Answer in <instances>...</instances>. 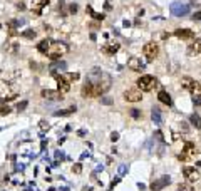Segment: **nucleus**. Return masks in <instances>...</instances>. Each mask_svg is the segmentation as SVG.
I'll list each match as a JSON object with an SVG mask.
<instances>
[{
    "mask_svg": "<svg viewBox=\"0 0 201 191\" xmlns=\"http://www.w3.org/2000/svg\"><path fill=\"white\" fill-rule=\"evenodd\" d=\"M138 89L141 91H144V92H149V91H153L154 87H156V84H158V81L153 77V76H149V74H144V76H141L138 79Z\"/></svg>",
    "mask_w": 201,
    "mask_h": 191,
    "instance_id": "2",
    "label": "nucleus"
},
{
    "mask_svg": "<svg viewBox=\"0 0 201 191\" xmlns=\"http://www.w3.org/2000/svg\"><path fill=\"white\" fill-rule=\"evenodd\" d=\"M52 76H54V79L57 81V92L65 94V92H69V91H71V82L65 81V79H64L62 76H60V74L52 72Z\"/></svg>",
    "mask_w": 201,
    "mask_h": 191,
    "instance_id": "5",
    "label": "nucleus"
},
{
    "mask_svg": "<svg viewBox=\"0 0 201 191\" xmlns=\"http://www.w3.org/2000/svg\"><path fill=\"white\" fill-rule=\"evenodd\" d=\"M193 20H201V10L196 12V14H193Z\"/></svg>",
    "mask_w": 201,
    "mask_h": 191,
    "instance_id": "40",
    "label": "nucleus"
},
{
    "mask_svg": "<svg viewBox=\"0 0 201 191\" xmlns=\"http://www.w3.org/2000/svg\"><path fill=\"white\" fill-rule=\"evenodd\" d=\"M69 10H71V14H76V12H77V5H76V3H71V9H69Z\"/></svg>",
    "mask_w": 201,
    "mask_h": 191,
    "instance_id": "42",
    "label": "nucleus"
},
{
    "mask_svg": "<svg viewBox=\"0 0 201 191\" xmlns=\"http://www.w3.org/2000/svg\"><path fill=\"white\" fill-rule=\"evenodd\" d=\"M64 141H65V138H60L59 141H57V143H59V146H60V144H64Z\"/></svg>",
    "mask_w": 201,
    "mask_h": 191,
    "instance_id": "48",
    "label": "nucleus"
},
{
    "mask_svg": "<svg viewBox=\"0 0 201 191\" xmlns=\"http://www.w3.org/2000/svg\"><path fill=\"white\" fill-rule=\"evenodd\" d=\"M119 181H121V176L114 178V180H112V183H111V184H109V191H111V189H114V186H116V184H117Z\"/></svg>",
    "mask_w": 201,
    "mask_h": 191,
    "instance_id": "32",
    "label": "nucleus"
},
{
    "mask_svg": "<svg viewBox=\"0 0 201 191\" xmlns=\"http://www.w3.org/2000/svg\"><path fill=\"white\" fill-rule=\"evenodd\" d=\"M138 188L142 191V189H146V184H142V183H138Z\"/></svg>",
    "mask_w": 201,
    "mask_h": 191,
    "instance_id": "45",
    "label": "nucleus"
},
{
    "mask_svg": "<svg viewBox=\"0 0 201 191\" xmlns=\"http://www.w3.org/2000/svg\"><path fill=\"white\" fill-rule=\"evenodd\" d=\"M65 69H67L65 62H55V64L50 65V70H65Z\"/></svg>",
    "mask_w": 201,
    "mask_h": 191,
    "instance_id": "24",
    "label": "nucleus"
},
{
    "mask_svg": "<svg viewBox=\"0 0 201 191\" xmlns=\"http://www.w3.org/2000/svg\"><path fill=\"white\" fill-rule=\"evenodd\" d=\"M32 5H34L35 14H40V10L46 5H49V0H32Z\"/></svg>",
    "mask_w": 201,
    "mask_h": 191,
    "instance_id": "20",
    "label": "nucleus"
},
{
    "mask_svg": "<svg viewBox=\"0 0 201 191\" xmlns=\"http://www.w3.org/2000/svg\"><path fill=\"white\" fill-rule=\"evenodd\" d=\"M169 10H171V15H174V17H184V15L190 14V5L181 2H173L169 5Z\"/></svg>",
    "mask_w": 201,
    "mask_h": 191,
    "instance_id": "4",
    "label": "nucleus"
},
{
    "mask_svg": "<svg viewBox=\"0 0 201 191\" xmlns=\"http://www.w3.org/2000/svg\"><path fill=\"white\" fill-rule=\"evenodd\" d=\"M81 92H82L84 97H94V82H91L87 79L85 84L82 86V91H81Z\"/></svg>",
    "mask_w": 201,
    "mask_h": 191,
    "instance_id": "14",
    "label": "nucleus"
},
{
    "mask_svg": "<svg viewBox=\"0 0 201 191\" xmlns=\"http://www.w3.org/2000/svg\"><path fill=\"white\" fill-rule=\"evenodd\" d=\"M168 35H169V34H166V32H163V34H161V39H168Z\"/></svg>",
    "mask_w": 201,
    "mask_h": 191,
    "instance_id": "47",
    "label": "nucleus"
},
{
    "mask_svg": "<svg viewBox=\"0 0 201 191\" xmlns=\"http://www.w3.org/2000/svg\"><path fill=\"white\" fill-rule=\"evenodd\" d=\"M117 139H119V132H116V131L111 132V141H112V143H116Z\"/></svg>",
    "mask_w": 201,
    "mask_h": 191,
    "instance_id": "35",
    "label": "nucleus"
},
{
    "mask_svg": "<svg viewBox=\"0 0 201 191\" xmlns=\"http://www.w3.org/2000/svg\"><path fill=\"white\" fill-rule=\"evenodd\" d=\"M169 184H171V178L169 176H161L159 180H154L153 183H151L149 188L153 191H161V189H164L166 186H169Z\"/></svg>",
    "mask_w": 201,
    "mask_h": 191,
    "instance_id": "7",
    "label": "nucleus"
},
{
    "mask_svg": "<svg viewBox=\"0 0 201 191\" xmlns=\"http://www.w3.org/2000/svg\"><path fill=\"white\" fill-rule=\"evenodd\" d=\"M72 173H74V174H81V173H82V164H81V163H76V164L72 166Z\"/></svg>",
    "mask_w": 201,
    "mask_h": 191,
    "instance_id": "27",
    "label": "nucleus"
},
{
    "mask_svg": "<svg viewBox=\"0 0 201 191\" xmlns=\"http://www.w3.org/2000/svg\"><path fill=\"white\" fill-rule=\"evenodd\" d=\"M183 153L186 156H194V154H198V148L194 146V144L191 143V141H186V143H184V149H183Z\"/></svg>",
    "mask_w": 201,
    "mask_h": 191,
    "instance_id": "17",
    "label": "nucleus"
},
{
    "mask_svg": "<svg viewBox=\"0 0 201 191\" xmlns=\"http://www.w3.org/2000/svg\"><path fill=\"white\" fill-rule=\"evenodd\" d=\"M85 10H87V14H91V15H92V19L99 20V22H102V20L106 19V15H104V14H96V12L92 10V7H91V5H87V9H85Z\"/></svg>",
    "mask_w": 201,
    "mask_h": 191,
    "instance_id": "22",
    "label": "nucleus"
},
{
    "mask_svg": "<svg viewBox=\"0 0 201 191\" xmlns=\"http://www.w3.org/2000/svg\"><path fill=\"white\" fill-rule=\"evenodd\" d=\"M44 99H49V101H62V94L57 92V91H50V89H44L40 92Z\"/></svg>",
    "mask_w": 201,
    "mask_h": 191,
    "instance_id": "11",
    "label": "nucleus"
},
{
    "mask_svg": "<svg viewBox=\"0 0 201 191\" xmlns=\"http://www.w3.org/2000/svg\"><path fill=\"white\" fill-rule=\"evenodd\" d=\"M85 158H91V153H89V151L82 153V156H81V159H85Z\"/></svg>",
    "mask_w": 201,
    "mask_h": 191,
    "instance_id": "44",
    "label": "nucleus"
},
{
    "mask_svg": "<svg viewBox=\"0 0 201 191\" xmlns=\"http://www.w3.org/2000/svg\"><path fill=\"white\" fill-rule=\"evenodd\" d=\"M183 176H184V180H188L190 183H196V181H199L201 174H199L198 169L191 168V166H184L183 168Z\"/></svg>",
    "mask_w": 201,
    "mask_h": 191,
    "instance_id": "6",
    "label": "nucleus"
},
{
    "mask_svg": "<svg viewBox=\"0 0 201 191\" xmlns=\"http://www.w3.org/2000/svg\"><path fill=\"white\" fill-rule=\"evenodd\" d=\"M85 191H92V188H85Z\"/></svg>",
    "mask_w": 201,
    "mask_h": 191,
    "instance_id": "49",
    "label": "nucleus"
},
{
    "mask_svg": "<svg viewBox=\"0 0 201 191\" xmlns=\"http://www.w3.org/2000/svg\"><path fill=\"white\" fill-rule=\"evenodd\" d=\"M124 101H128V102H139V101H142V92L139 89H128L124 92Z\"/></svg>",
    "mask_w": 201,
    "mask_h": 191,
    "instance_id": "9",
    "label": "nucleus"
},
{
    "mask_svg": "<svg viewBox=\"0 0 201 191\" xmlns=\"http://www.w3.org/2000/svg\"><path fill=\"white\" fill-rule=\"evenodd\" d=\"M22 37H25V39H35V37H37V32L32 30V29H27V30L22 32Z\"/></svg>",
    "mask_w": 201,
    "mask_h": 191,
    "instance_id": "25",
    "label": "nucleus"
},
{
    "mask_svg": "<svg viewBox=\"0 0 201 191\" xmlns=\"http://www.w3.org/2000/svg\"><path fill=\"white\" fill-rule=\"evenodd\" d=\"M71 113H76V106H71L69 109H59V111H55L54 116H55V118H59V116H62V118H64V116H69Z\"/></svg>",
    "mask_w": 201,
    "mask_h": 191,
    "instance_id": "21",
    "label": "nucleus"
},
{
    "mask_svg": "<svg viewBox=\"0 0 201 191\" xmlns=\"http://www.w3.org/2000/svg\"><path fill=\"white\" fill-rule=\"evenodd\" d=\"M128 67H129L131 70H134V72H141V70L144 69V62H141V59L133 57V59L128 60Z\"/></svg>",
    "mask_w": 201,
    "mask_h": 191,
    "instance_id": "12",
    "label": "nucleus"
},
{
    "mask_svg": "<svg viewBox=\"0 0 201 191\" xmlns=\"http://www.w3.org/2000/svg\"><path fill=\"white\" fill-rule=\"evenodd\" d=\"M117 173H119V176H124V174L128 173V166H126V164H119L117 166Z\"/></svg>",
    "mask_w": 201,
    "mask_h": 191,
    "instance_id": "28",
    "label": "nucleus"
},
{
    "mask_svg": "<svg viewBox=\"0 0 201 191\" xmlns=\"http://www.w3.org/2000/svg\"><path fill=\"white\" fill-rule=\"evenodd\" d=\"M15 97H17V94H10V96H7V97H5V101H14Z\"/></svg>",
    "mask_w": 201,
    "mask_h": 191,
    "instance_id": "43",
    "label": "nucleus"
},
{
    "mask_svg": "<svg viewBox=\"0 0 201 191\" xmlns=\"http://www.w3.org/2000/svg\"><path fill=\"white\" fill-rule=\"evenodd\" d=\"M67 52H69L67 44H64V42H52L50 47H49V51L46 52V56L50 60H57V59H60V57H62L64 54H67Z\"/></svg>",
    "mask_w": 201,
    "mask_h": 191,
    "instance_id": "1",
    "label": "nucleus"
},
{
    "mask_svg": "<svg viewBox=\"0 0 201 191\" xmlns=\"http://www.w3.org/2000/svg\"><path fill=\"white\" fill-rule=\"evenodd\" d=\"M190 121H191V124L196 127V129H201V118H199V116L196 114V113H194V114H191Z\"/></svg>",
    "mask_w": 201,
    "mask_h": 191,
    "instance_id": "23",
    "label": "nucleus"
},
{
    "mask_svg": "<svg viewBox=\"0 0 201 191\" xmlns=\"http://www.w3.org/2000/svg\"><path fill=\"white\" fill-rule=\"evenodd\" d=\"M55 159H60V161H62V159H65V154H64L62 151H57V153H55Z\"/></svg>",
    "mask_w": 201,
    "mask_h": 191,
    "instance_id": "36",
    "label": "nucleus"
},
{
    "mask_svg": "<svg viewBox=\"0 0 201 191\" xmlns=\"http://www.w3.org/2000/svg\"><path fill=\"white\" fill-rule=\"evenodd\" d=\"M117 51H119V44H106L101 49V52L106 54V56H114Z\"/></svg>",
    "mask_w": 201,
    "mask_h": 191,
    "instance_id": "15",
    "label": "nucleus"
},
{
    "mask_svg": "<svg viewBox=\"0 0 201 191\" xmlns=\"http://www.w3.org/2000/svg\"><path fill=\"white\" fill-rule=\"evenodd\" d=\"M10 113V107H0V116H5Z\"/></svg>",
    "mask_w": 201,
    "mask_h": 191,
    "instance_id": "37",
    "label": "nucleus"
},
{
    "mask_svg": "<svg viewBox=\"0 0 201 191\" xmlns=\"http://www.w3.org/2000/svg\"><path fill=\"white\" fill-rule=\"evenodd\" d=\"M69 77H71V81H77V79H79V74H77V72H72Z\"/></svg>",
    "mask_w": 201,
    "mask_h": 191,
    "instance_id": "41",
    "label": "nucleus"
},
{
    "mask_svg": "<svg viewBox=\"0 0 201 191\" xmlns=\"http://www.w3.org/2000/svg\"><path fill=\"white\" fill-rule=\"evenodd\" d=\"M101 102H102V104H106V106H111V104H112V101H111L109 97H102Z\"/></svg>",
    "mask_w": 201,
    "mask_h": 191,
    "instance_id": "38",
    "label": "nucleus"
},
{
    "mask_svg": "<svg viewBox=\"0 0 201 191\" xmlns=\"http://www.w3.org/2000/svg\"><path fill=\"white\" fill-rule=\"evenodd\" d=\"M25 107H27V101H24V102H19V104H17V111L20 113V111H24V109H25Z\"/></svg>",
    "mask_w": 201,
    "mask_h": 191,
    "instance_id": "33",
    "label": "nucleus"
},
{
    "mask_svg": "<svg viewBox=\"0 0 201 191\" xmlns=\"http://www.w3.org/2000/svg\"><path fill=\"white\" fill-rule=\"evenodd\" d=\"M178 159L179 161H188V159H190V156H186L184 153H181V154H178Z\"/></svg>",
    "mask_w": 201,
    "mask_h": 191,
    "instance_id": "39",
    "label": "nucleus"
},
{
    "mask_svg": "<svg viewBox=\"0 0 201 191\" xmlns=\"http://www.w3.org/2000/svg\"><path fill=\"white\" fill-rule=\"evenodd\" d=\"M193 104H194L196 107H201V96L199 94L193 96Z\"/></svg>",
    "mask_w": 201,
    "mask_h": 191,
    "instance_id": "29",
    "label": "nucleus"
},
{
    "mask_svg": "<svg viewBox=\"0 0 201 191\" xmlns=\"http://www.w3.org/2000/svg\"><path fill=\"white\" fill-rule=\"evenodd\" d=\"M174 35L181 40H190V39H194V32L191 29H176L174 30Z\"/></svg>",
    "mask_w": 201,
    "mask_h": 191,
    "instance_id": "10",
    "label": "nucleus"
},
{
    "mask_svg": "<svg viewBox=\"0 0 201 191\" xmlns=\"http://www.w3.org/2000/svg\"><path fill=\"white\" fill-rule=\"evenodd\" d=\"M154 138H158V141H164V136H163L161 131H156L154 132Z\"/></svg>",
    "mask_w": 201,
    "mask_h": 191,
    "instance_id": "34",
    "label": "nucleus"
},
{
    "mask_svg": "<svg viewBox=\"0 0 201 191\" xmlns=\"http://www.w3.org/2000/svg\"><path fill=\"white\" fill-rule=\"evenodd\" d=\"M158 99L163 102V104L166 106H173V99H171V96L166 92V91H159L158 92Z\"/></svg>",
    "mask_w": 201,
    "mask_h": 191,
    "instance_id": "18",
    "label": "nucleus"
},
{
    "mask_svg": "<svg viewBox=\"0 0 201 191\" xmlns=\"http://www.w3.org/2000/svg\"><path fill=\"white\" fill-rule=\"evenodd\" d=\"M188 54H190V56L201 54V39H194V42L191 45H188Z\"/></svg>",
    "mask_w": 201,
    "mask_h": 191,
    "instance_id": "16",
    "label": "nucleus"
},
{
    "mask_svg": "<svg viewBox=\"0 0 201 191\" xmlns=\"http://www.w3.org/2000/svg\"><path fill=\"white\" fill-rule=\"evenodd\" d=\"M178 191H194V189H193L191 184H179L178 186Z\"/></svg>",
    "mask_w": 201,
    "mask_h": 191,
    "instance_id": "30",
    "label": "nucleus"
},
{
    "mask_svg": "<svg viewBox=\"0 0 201 191\" xmlns=\"http://www.w3.org/2000/svg\"><path fill=\"white\" fill-rule=\"evenodd\" d=\"M181 87L184 91L194 92V91L199 89V82L194 81V79H191V77H181Z\"/></svg>",
    "mask_w": 201,
    "mask_h": 191,
    "instance_id": "8",
    "label": "nucleus"
},
{
    "mask_svg": "<svg viewBox=\"0 0 201 191\" xmlns=\"http://www.w3.org/2000/svg\"><path fill=\"white\" fill-rule=\"evenodd\" d=\"M158 54H159V45L156 42H147L144 47H142V56L146 57L147 62L154 60L156 57H158Z\"/></svg>",
    "mask_w": 201,
    "mask_h": 191,
    "instance_id": "3",
    "label": "nucleus"
},
{
    "mask_svg": "<svg viewBox=\"0 0 201 191\" xmlns=\"http://www.w3.org/2000/svg\"><path fill=\"white\" fill-rule=\"evenodd\" d=\"M50 44H52V40L50 39H44V40H40L39 45H37V51H39L40 54H46L49 51V47H50Z\"/></svg>",
    "mask_w": 201,
    "mask_h": 191,
    "instance_id": "19",
    "label": "nucleus"
},
{
    "mask_svg": "<svg viewBox=\"0 0 201 191\" xmlns=\"http://www.w3.org/2000/svg\"><path fill=\"white\" fill-rule=\"evenodd\" d=\"M129 113H131V118H134V119H141L142 118V113L139 109H131Z\"/></svg>",
    "mask_w": 201,
    "mask_h": 191,
    "instance_id": "26",
    "label": "nucleus"
},
{
    "mask_svg": "<svg viewBox=\"0 0 201 191\" xmlns=\"http://www.w3.org/2000/svg\"><path fill=\"white\" fill-rule=\"evenodd\" d=\"M151 119H153V122L156 126H163V113L159 107H153L151 109Z\"/></svg>",
    "mask_w": 201,
    "mask_h": 191,
    "instance_id": "13",
    "label": "nucleus"
},
{
    "mask_svg": "<svg viewBox=\"0 0 201 191\" xmlns=\"http://www.w3.org/2000/svg\"><path fill=\"white\" fill-rule=\"evenodd\" d=\"M122 25H124V27H129L131 22H129V20H124V22H122Z\"/></svg>",
    "mask_w": 201,
    "mask_h": 191,
    "instance_id": "46",
    "label": "nucleus"
},
{
    "mask_svg": "<svg viewBox=\"0 0 201 191\" xmlns=\"http://www.w3.org/2000/svg\"><path fill=\"white\" fill-rule=\"evenodd\" d=\"M49 127H50V126H49V122L46 121V119H42V121H40V129H42V131H49Z\"/></svg>",
    "mask_w": 201,
    "mask_h": 191,
    "instance_id": "31",
    "label": "nucleus"
}]
</instances>
